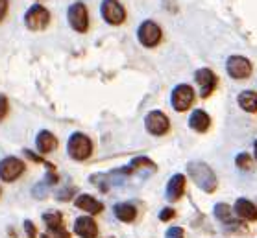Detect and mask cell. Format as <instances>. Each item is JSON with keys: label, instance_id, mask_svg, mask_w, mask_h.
I'll return each mask as SVG.
<instances>
[{"label": "cell", "instance_id": "obj_1", "mask_svg": "<svg viewBox=\"0 0 257 238\" xmlns=\"http://www.w3.org/2000/svg\"><path fill=\"white\" fill-rule=\"evenodd\" d=\"M187 174L193 177V181L196 183L198 188H202L204 192L211 194L216 190V175L215 172L202 161H191L187 164Z\"/></svg>", "mask_w": 257, "mask_h": 238}, {"label": "cell", "instance_id": "obj_2", "mask_svg": "<svg viewBox=\"0 0 257 238\" xmlns=\"http://www.w3.org/2000/svg\"><path fill=\"white\" fill-rule=\"evenodd\" d=\"M67 151H69L70 159H74V161H87L93 153V142L87 135L72 133L67 142Z\"/></svg>", "mask_w": 257, "mask_h": 238}, {"label": "cell", "instance_id": "obj_3", "mask_svg": "<svg viewBox=\"0 0 257 238\" xmlns=\"http://www.w3.org/2000/svg\"><path fill=\"white\" fill-rule=\"evenodd\" d=\"M50 23V12L47 8L41 6V4H34L28 12L24 13V24L26 28L34 30V32H39V30H45Z\"/></svg>", "mask_w": 257, "mask_h": 238}, {"label": "cell", "instance_id": "obj_4", "mask_svg": "<svg viewBox=\"0 0 257 238\" xmlns=\"http://www.w3.org/2000/svg\"><path fill=\"white\" fill-rule=\"evenodd\" d=\"M194 102V89L187 83H180L172 89L170 94V104L174 107V111L181 113V111H187Z\"/></svg>", "mask_w": 257, "mask_h": 238}, {"label": "cell", "instance_id": "obj_5", "mask_svg": "<svg viewBox=\"0 0 257 238\" xmlns=\"http://www.w3.org/2000/svg\"><path fill=\"white\" fill-rule=\"evenodd\" d=\"M161 35H163L161 34V28L154 21H143L139 30H137V39L146 48H154L156 45H159Z\"/></svg>", "mask_w": 257, "mask_h": 238}, {"label": "cell", "instance_id": "obj_6", "mask_svg": "<svg viewBox=\"0 0 257 238\" xmlns=\"http://www.w3.org/2000/svg\"><path fill=\"white\" fill-rule=\"evenodd\" d=\"M67 19H69V24L72 26V30H76L80 34L87 32L89 13L83 2H74V4L69 8V12H67Z\"/></svg>", "mask_w": 257, "mask_h": 238}, {"label": "cell", "instance_id": "obj_7", "mask_svg": "<svg viewBox=\"0 0 257 238\" xmlns=\"http://www.w3.org/2000/svg\"><path fill=\"white\" fill-rule=\"evenodd\" d=\"M100 13H102L105 23L113 24V26H118V24H122L126 21V10H124V6L118 0H104L102 8H100Z\"/></svg>", "mask_w": 257, "mask_h": 238}, {"label": "cell", "instance_id": "obj_8", "mask_svg": "<svg viewBox=\"0 0 257 238\" xmlns=\"http://www.w3.org/2000/svg\"><path fill=\"white\" fill-rule=\"evenodd\" d=\"M145 128L150 135L161 137V135H165L169 131L170 122L165 113H161V111H150V113L145 116Z\"/></svg>", "mask_w": 257, "mask_h": 238}, {"label": "cell", "instance_id": "obj_9", "mask_svg": "<svg viewBox=\"0 0 257 238\" xmlns=\"http://www.w3.org/2000/svg\"><path fill=\"white\" fill-rule=\"evenodd\" d=\"M24 172V163L17 157H6L0 161V179L6 183H13V181L21 177Z\"/></svg>", "mask_w": 257, "mask_h": 238}, {"label": "cell", "instance_id": "obj_10", "mask_svg": "<svg viewBox=\"0 0 257 238\" xmlns=\"http://www.w3.org/2000/svg\"><path fill=\"white\" fill-rule=\"evenodd\" d=\"M251 61L242 56H231L226 63V70L233 80H246L251 74Z\"/></svg>", "mask_w": 257, "mask_h": 238}, {"label": "cell", "instance_id": "obj_11", "mask_svg": "<svg viewBox=\"0 0 257 238\" xmlns=\"http://www.w3.org/2000/svg\"><path fill=\"white\" fill-rule=\"evenodd\" d=\"M194 80L198 83L202 98H207L216 89V74L211 69H198L194 72Z\"/></svg>", "mask_w": 257, "mask_h": 238}, {"label": "cell", "instance_id": "obj_12", "mask_svg": "<svg viewBox=\"0 0 257 238\" xmlns=\"http://www.w3.org/2000/svg\"><path fill=\"white\" fill-rule=\"evenodd\" d=\"M183 190H185V175L174 174L172 177H170L169 185H167L165 197L169 199L170 203H174V201H178V199L183 196Z\"/></svg>", "mask_w": 257, "mask_h": 238}, {"label": "cell", "instance_id": "obj_13", "mask_svg": "<svg viewBox=\"0 0 257 238\" xmlns=\"http://www.w3.org/2000/svg\"><path fill=\"white\" fill-rule=\"evenodd\" d=\"M74 232L82 238H96V234H98V227H96L93 218H89V216H80V218H76V221H74Z\"/></svg>", "mask_w": 257, "mask_h": 238}, {"label": "cell", "instance_id": "obj_14", "mask_svg": "<svg viewBox=\"0 0 257 238\" xmlns=\"http://www.w3.org/2000/svg\"><path fill=\"white\" fill-rule=\"evenodd\" d=\"M74 205H76L78 209L89 212V214H100L104 210V205L100 203L98 199H94L93 196H89V194H80L74 199Z\"/></svg>", "mask_w": 257, "mask_h": 238}, {"label": "cell", "instance_id": "obj_15", "mask_svg": "<svg viewBox=\"0 0 257 238\" xmlns=\"http://www.w3.org/2000/svg\"><path fill=\"white\" fill-rule=\"evenodd\" d=\"M35 146H37V151L39 153H50L58 148V139L54 137V133L43 129L37 133V139H35Z\"/></svg>", "mask_w": 257, "mask_h": 238}, {"label": "cell", "instance_id": "obj_16", "mask_svg": "<svg viewBox=\"0 0 257 238\" xmlns=\"http://www.w3.org/2000/svg\"><path fill=\"white\" fill-rule=\"evenodd\" d=\"M189 126H191V129L198 131V133H205V131L209 129V126H211L209 115H207L204 109L193 111V115L189 116Z\"/></svg>", "mask_w": 257, "mask_h": 238}, {"label": "cell", "instance_id": "obj_17", "mask_svg": "<svg viewBox=\"0 0 257 238\" xmlns=\"http://www.w3.org/2000/svg\"><path fill=\"white\" fill-rule=\"evenodd\" d=\"M235 212L239 218L246 221H255L257 220V207L251 203L250 199H237V203H235Z\"/></svg>", "mask_w": 257, "mask_h": 238}, {"label": "cell", "instance_id": "obj_18", "mask_svg": "<svg viewBox=\"0 0 257 238\" xmlns=\"http://www.w3.org/2000/svg\"><path fill=\"white\" fill-rule=\"evenodd\" d=\"M113 212L117 216V220L124 221V223H132L137 216V209L132 203H117L113 207Z\"/></svg>", "mask_w": 257, "mask_h": 238}, {"label": "cell", "instance_id": "obj_19", "mask_svg": "<svg viewBox=\"0 0 257 238\" xmlns=\"http://www.w3.org/2000/svg\"><path fill=\"white\" fill-rule=\"evenodd\" d=\"M237 102L246 113H257V93L255 91H242L237 96Z\"/></svg>", "mask_w": 257, "mask_h": 238}, {"label": "cell", "instance_id": "obj_20", "mask_svg": "<svg viewBox=\"0 0 257 238\" xmlns=\"http://www.w3.org/2000/svg\"><path fill=\"white\" fill-rule=\"evenodd\" d=\"M43 221L47 225L48 231H54V229H63V216L59 210H48L43 214Z\"/></svg>", "mask_w": 257, "mask_h": 238}, {"label": "cell", "instance_id": "obj_21", "mask_svg": "<svg viewBox=\"0 0 257 238\" xmlns=\"http://www.w3.org/2000/svg\"><path fill=\"white\" fill-rule=\"evenodd\" d=\"M235 163H237V168L246 170V172H250V170L253 168V159H251L248 153H239L237 159H235Z\"/></svg>", "mask_w": 257, "mask_h": 238}, {"label": "cell", "instance_id": "obj_22", "mask_svg": "<svg viewBox=\"0 0 257 238\" xmlns=\"http://www.w3.org/2000/svg\"><path fill=\"white\" fill-rule=\"evenodd\" d=\"M215 216L218 218V220L229 221V216H231V209H229V205H226V203H216L215 205Z\"/></svg>", "mask_w": 257, "mask_h": 238}, {"label": "cell", "instance_id": "obj_23", "mask_svg": "<svg viewBox=\"0 0 257 238\" xmlns=\"http://www.w3.org/2000/svg\"><path fill=\"white\" fill-rule=\"evenodd\" d=\"M43 238H70V236L63 227V229H54V231H48L47 229V232L43 234Z\"/></svg>", "mask_w": 257, "mask_h": 238}, {"label": "cell", "instance_id": "obj_24", "mask_svg": "<svg viewBox=\"0 0 257 238\" xmlns=\"http://www.w3.org/2000/svg\"><path fill=\"white\" fill-rule=\"evenodd\" d=\"M24 155L28 157L30 161H34V163H43V164H47V166H48V168H50V170H54V166H52V164H48L47 161H45V159H43V157L35 155L34 151H30V150H24Z\"/></svg>", "mask_w": 257, "mask_h": 238}, {"label": "cell", "instance_id": "obj_25", "mask_svg": "<svg viewBox=\"0 0 257 238\" xmlns=\"http://www.w3.org/2000/svg\"><path fill=\"white\" fill-rule=\"evenodd\" d=\"M167 238H185V232L181 227H170L167 231Z\"/></svg>", "mask_w": 257, "mask_h": 238}, {"label": "cell", "instance_id": "obj_26", "mask_svg": "<svg viewBox=\"0 0 257 238\" xmlns=\"http://www.w3.org/2000/svg\"><path fill=\"white\" fill-rule=\"evenodd\" d=\"M8 115V98L4 94H0V122L6 118Z\"/></svg>", "mask_w": 257, "mask_h": 238}, {"label": "cell", "instance_id": "obj_27", "mask_svg": "<svg viewBox=\"0 0 257 238\" xmlns=\"http://www.w3.org/2000/svg\"><path fill=\"white\" fill-rule=\"evenodd\" d=\"M174 209H170V207H167V209H163L161 212H159V220L161 221H169V220H172L174 218Z\"/></svg>", "mask_w": 257, "mask_h": 238}, {"label": "cell", "instance_id": "obj_28", "mask_svg": "<svg viewBox=\"0 0 257 238\" xmlns=\"http://www.w3.org/2000/svg\"><path fill=\"white\" fill-rule=\"evenodd\" d=\"M24 231H26V234H28V238H35L37 236V231H35V225L32 223L30 220L24 221Z\"/></svg>", "mask_w": 257, "mask_h": 238}, {"label": "cell", "instance_id": "obj_29", "mask_svg": "<svg viewBox=\"0 0 257 238\" xmlns=\"http://www.w3.org/2000/svg\"><path fill=\"white\" fill-rule=\"evenodd\" d=\"M8 13V0H0V23H2V19L6 17Z\"/></svg>", "mask_w": 257, "mask_h": 238}, {"label": "cell", "instance_id": "obj_30", "mask_svg": "<svg viewBox=\"0 0 257 238\" xmlns=\"http://www.w3.org/2000/svg\"><path fill=\"white\" fill-rule=\"evenodd\" d=\"M253 151H255V159H257V140H255V144H253Z\"/></svg>", "mask_w": 257, "mask_h": 238}, {"label": "cell", "instance_id": "obj_31", "mask_svg": "<svg viewBox=\"0 0 257 238\" xmlns=\"http://www.w3.org/2000/svg\"><path fill=\"white\" fill-rule=\"evenodd\" d=\"M255 207H257V205H255Z\"/></svg>", "mask_w": 257, "mask_h": 238}, {"label": "cell", "instance_id": "obj_32", "mask_svg": "<svg viewBox=\"0 0 257 238\" xmlns=\"http://www.w3.org/2000/svg\"><path fill=\"white\" fill-rule=\"evenodd\" d=\"M0 192H2V190H0Z\"/></svg>", "mask_w": 257, "mask_h": 238}]
</instances>
